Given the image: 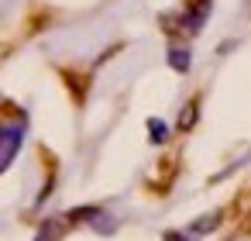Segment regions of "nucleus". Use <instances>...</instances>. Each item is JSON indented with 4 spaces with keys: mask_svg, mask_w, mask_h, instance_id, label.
I'll return each instance as SVG.
<instances>
[{
    "mask_svg": "<svg viewBox=\"0 0 251 241\" xmlns=\"http://www.w3.org/2000/svg\"><path fill=\"white\" fill-rule=\"evenodd\" d=\"M21 138H25V124L21 121H4L0 124V172L14 162V155L21 148Z\"/></svg>",
    "mask_w": 251,
    "mask_h": 241,
    "instance_id": "1",
    "label": "nucleus"
},
{
    "mask_svg": "<svg viewBox=\"0 0 251 241\" xmlns=\"http://www.w3.org/2000/svg\"><path fill=\"white\" fill-rule=\"evenodd\" d=\"M148 128H151V134H155V141H165V124H162V121H151Z\"/></svg>",
    "mask_w": 251,
    "mask_h": 241,
    "instance_id": "2",
    "label": "nucleus"
}]
</instances>
